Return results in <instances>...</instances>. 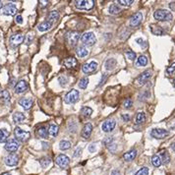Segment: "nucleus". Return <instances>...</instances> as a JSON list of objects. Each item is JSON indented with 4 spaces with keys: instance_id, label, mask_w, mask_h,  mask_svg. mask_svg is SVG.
I'll list each match as a JSON object with an SVG mask.
<instances>
[{
    "instance_id": "obj_1",
    "label": "nucleus",
    "mask_w": 175,
    "mask_h": 175,
    "mask_svg": "<svg viewBox=\"0 0 175 175\" xmlns=\"http://www.w3.org/2000/svg\"><path fill=\"white\" fill-rule=\"evenodd\" d=\"M154 17L156 20L161 21V22H164V21H171L173 16L171 12L167 11V10H163V9H159L156 10L154 14Z\"/></svg>"
},
{
    "instance_id": "obj_2",
    "label": "nucleus",
    "mask_w": 175,
    "mask_h": 175,
    "mask_svg": "<svg viewBox=\"0 0 175 175\" xmlns=\"http://www.w3.org/2000/svg\"><path fill=\"white\" fill-rule=\"evenodd\" d=\"M75 6L80 10H90L95 5L94 0H76Z\"/></svg>"
},
{
    "instance_id": "obj_3",
    "label": "nucleus",
    "mask_w": 175,
    "mask_h": 175,
    "mask_svg": "<svg viewBox=\"0 0 175 175\" xmlns=\"http://www.w3.org/2000/svg\"><path fill=\"white\" fill-rule=\"evenodd\" d=\"M80 94L79 90H71L69 93H67V95L64 97V101L68 104H74L79 101Z\"/></svg>"
},
{
    "instance_id": "obj_4",
    "label": "nucleus",
    "mask_w": 175,
    "mask_h": 175,
    "mask_svg": "<svg viewBox=\"0 0 175 175\" xmlns=\"http://www.w3.org/2000/svg\"><path fill=\"white\" fill-rule=\"evenodd\" d=\"M14 134H15V137H16V140H18L20 142H26L30 139V137H31L30 132L23 130V129H21L20 127L15 128Z\"/></svg>"
},
{
    "instance_id": "obj_5",
    "label": "nucleus",
    "mask_w": 175,
    "mask_h": 175,
    "mask_svg": "<svg viewBox=\"0 0 175 175\" xmlns=\"http://www.w3.org/2000/svg\"><path fill=\"white\" fill-rule=\"evenodd\" d=\"M65 39L70 45L75 46L76 43L80 40V33L77 31H70L65 35Z\"/></svg>"
},
{
    "instance_id": "obj_6",
    "label": "nucleus",
    "mask_w": 175,
    "mask_h": 175,
    "mask_svg": "<svg viewBox=\"0 0 175 175\" xmlns=\"http://www.w3.org/2000/svg\"><path fill=\"white\" fill-rule=\"evenodd\" d=\"M82 42L85 44V45H88V46H93V45L96 42V36L94 33H85L82 37Z\"/></svg>"
},
{
    "instance_id": "obj_7",
    "label": "nucleus",
    "mask_w": 175,
    "mask_h": 175,
    "mask_svg": "<svg viewBox=\"0 0 175 175\" xmlns=\"http://www.w3.org/2000/svg\"><path fill=\"white\" fill-rule=\"evenodd\" d=\"M168 135H169V131L164 130V129L156 128V129H154V130H151V132H150V136L155 139H157V140L164 139L165 137H167Z\"/></svg>"
},
{
    "instance_id": "obj_8",
    "label": "nucleus",
    "mask_w": 175,
    "mask_h": 175,
    "mask_svg": "<svg viewBox=\"0 0 175 175\" xmlns=\"http://www.w3.org/2000/svg\"><path fill=\"white\" fill-rule=\"evenodd\" d=\"M55 162L59 167H61V168H66L70 163V158L66 155H59L55 158Z\"/></svg>"
},
{
    "instance_id": "obj_9",
    "label": "nucleus",
    "mask_w": 175,
    "mask_h": 175,
    "mask_svg": "<svg viewBox=\"0 0 175 175\" xmlns=\"http://www.w3.org/2000/svg\"><path fill=\"white\" fill-rule=\"evenodd\" d=\"M20 145H19V142L15 139H12V140H9L5 144V150L7 151H9V153H15V151H17V150L19 149Z\"/></svg>"
},
{
    "instance_id": "obj_10",
    "label": "nucleus",
    "mask_w": 175,
    "mask_h": 175,
    "mask_svg": "<svg viewBox=\"0 0 175 175\" xmlns=\"http://www.w3.org/2000/svg\"><path fill=\"white\" fill-rule=\"evenodd\" d=\"M151 75H153V72H151L150 70H147L143 72L138 78H137L136 82L139 84V85H144V84H146L151 77Z\"/></svg>"
},
{
    "instance_id": "obj_11",
    "label": "nucleus",
    "mask_w": 175,
    "mask_h": 175,
    "mask_svg": "<svg viewBox=\"0 0 175 175\" xmlns=\"http://www.w3.org/2000/svg\"><path fill=\"white\" fill-rule=\"evenodd\" d=\"M115 126H116V121L114 119H109V120L104 121L102 126H101V129H102L103 132L109 133L113 130L114 128H115Z\"/></svg>"
},
{
    "instance_id": "obj_12",
    "label": "nucleus",
    "mask_w": 175,
    "mask_h": 175,
    "mask_svg": "<svg viewBox=\"0 0 175 175\" xmlns=\"http://www.w3.org/2000/svg\"><path fill=\"white\" fill-rule=\"evenodd\" d=\"M24 36H23L22 34H15L13 36H11L10 37V43L13 47H16L18 46V45H20L23 41H24Z\"/></svg>"
},
{
    "instance_id": "obj_13",
    "label": "nucleus",
    "mask_w": 175,
    "mask_h": 175,
    "mask_svg": "<svg viewBox=\"0 0 175 175\" xmlns=\"http://www.w3.org/2000/svg\"><path fill=\"white\" fill-rule=\"evenodd\" d=\"M97 68V63L96 61H92L88 64H84L82 67V70L85 74H90V73H94Z\"/></svg>"
},
{
    "instance_id": "obj_14",
    "label": "nucleus",
    "mask_w": 175,
    "mask_h": 175,
    "mask_svg": "<svg viewBox=\"0 0 175 175\" xmlns=\"http://www.w3.org/2000/svg\"><path fill=\"white\" fill-rule=\"evenodd\" d=\"M142 20H143V14L141 12H137L130 19V26L134 28L138 27L142 23Z\"/></svg>"
},
{
    "instance_id": "obj_15",
    "label": "nucleus",
    "mask_w": 175,
    "mask_h": 175,
    "mask_svg": "<svg viewBox=\"0 0 175 175\" xmlns=\"http://www.w3.org/2000/svg\"><path fill=\"white\" fill-rule=\"evenodd\" d=\"M17 12V7L13 3H8L4 6L3 8V14L7 15V16H13Z\"/></svg>"
},
{
    "instance_id": "obj_16",
    "label": "nucleus",
    "mask_w": 175,
    "mask_h": 175,
    "mask_svg": "<svg viewBox=\"0 0 175 175\" xmlns=\"http://www.w3.org/2000/svg\"><path fill=\"white\" fill-rule=\"evenodd\" d=\"M18 162H19V157L15 154H11L5 157V164L8 166H16Z\"/></svg>"
},
{
    "instance_id": "obj_17",
    "label": "nucleus",
    "mask_w": 175,
    "mask_h": 175,
    "mask_svg": "<svg viewBox=\"0 0 175 175\" xmlns=\"http://www.w3.org/2000/svg\"><path fill=\"white\" fill-rule=\"evenodd\" d=\"M28 90V83L24 80L19 81L16 86H15V93L16 94H23Z\"/></svg>"
},
{
    "instance_id": "obj_18",
    "label": "nucleus",
    "mask_w": 175,
    "mask_h": 175,
    "mask_svg": "<svg viewBox=\"0 0 175 175\" xmlns=\"http://www.w3.org/2000/svg\"><path fill=\"white\" fill-rule=\"evenodd\" d=\"M92 132H93V125L90 123H87L82 130V137L84 139H89L90 135H92Z\"/></svg>"
},
{
    "instance_id": "obj_19",
    "label": "nucleus",
    "mask_w": 175,
    "mask_h": 175,
    "mask_svg": "<svg viewBox=\"0 0 175 175\" xmlns=\"http://www.w3.org/2000/svg\"><path fill=\"white\" fill-rule=\"evenodd\" d=\"M33 100H31V98H21V100L19 101V104L22 106L23 108H24L25 110H29L30 108L33 106Z\"/></svg>"
},
{
    "instance_id": "obj_20",
    "label": "nucleus",
    "mask_w": 175,
    "mask_h": 175,
    "mask_svg": "<svg viewBox=\"0 0 175 175\" xmlns=\"http://www.w3.org/2000/svg\"><path fill=\"white\" fill-rule=\"evenodd\" d=\"M78 62H77V59H75L74 57H67L64 60V65L66 68L68 69H72V68H75L77 66Z\"/></svg>"
},
{
    "instance_id": "obj_21",
    "label": "nucleus",
    "mask_w": 175,
    "mask_h": 175,
    "mask_svg": "<svg viewBox=\"0 0 175 175\" xmlns=\"http://www.w3.org/2000/svg\"><path fill=\"white\" fill-rule=\"evenodd\" d=\"M36 135L42 139H47L48 138V129L45 126H41L36 130Z\"/></svg>"
},
{
    "instance_id": "obj_22",
    "label": "nucleus",
    "mask_w": 175,
    "mask_h": 175,
    "mask_svg": "<svg viewBox=\"0 0 175 175\" xmlns=\"http://www.w3.org/2000/svg\"><path fill=\"white\" fill-rule=\"evenodd\" d=\"M136 156H137V150H129V151H127V153L124 154L123 158L125 159V161L130 162V161H134Z\"/></svg>"
},
{
    "instance_id": "obj_23",
    "label": "nucleus",
    "mask_w": 175,
    "mask_h": 175,
    "mask_svg": "<svg viewBox=\"0 0 175 175\" xmlns=\"http://www.w3.org/2000/svg\"><path fill=\"white\" fill-rule=\"evenodd\" d=\"M10 94L7 90H3V92L0 93V103L1 104H7L10 101Z\"/></svg>"
},
{
    "instance_id": "obj_24",
    "label": "nucleus",
    "mask_w": 175,
    "mask_h": 175,
    "mask_svg": "<svg viewBox=\"0 0 175 175\" xmlns=\"http://www.w3.org/2000/svg\"><path fill=\"white\" fill-rule=\"evenodd\" d=\"M51 27H52L51 23H49L48 21H44L37 26V29H39L40 32H46V31H48V30L51 29Z\"/></svg>"
},
{
    "instance_id": "obj_25",
    "label": "nucleus",
    "mask_w": 175,
    "mask_h": 175,
    "mask_svg": "<svg viewBox=\"0 0 175 175\" xmlns=\"http://www.w3.org/2000/svg\"><path fill=\"white\" fill-rule=\"evenodd\" d=\"M116 64H117V61L114 58H109L106 60V62H105V68H106V70H113L114 68L116 67Z\"/></svg>"
},
{
    "instance_id": "obj_26",
    "label": "nucleus",
    "mask_w": 175,
    "mask_h": 175,
    "mask_svg": "<svg viewBox=\"0 0 175 175\" xmlns=\"http://www.w3.org/2000/svg\"><path fill=\"white\" fill-rule=\"evenodd\" d=\"M159 157H161V162L163 164H167V163H169V161H170V156L168 154V151L165 150L161 151V156Z\"/></svg>"
},
{
    "instance_id": "obj_27",
    "label": "nucleus",
    "mask_w": 175,
    "mask_h": 175,
    "mask_svg": "<svg viewBox=\"0 0 175 175\" xmlns=\"http://www.w3.org/2000/svg\"><path fill=\"white\" fill-rule=\"evenodd\" d=\"M59 18V13L58 11H51L49 12V14L47 15V21L49 23H51V24H53L54 22H56Z\"/></svg>"
},
{
    "instance_id": "obj_28",
    "label": "nucleus",
    "mask_w": 175,
    "mask_h": 175,
    "mask_svg": "<svg viewBox=\"0 0 175 175\" xmlns=\"http://www.w3.org/2000/svg\"><path fill=\"white\" fill-rule=\"evenodd\" d=\"M25 114L22 112H15L13 115V120L15 123H22L25 120Z\"/></svg>"
},
{
    "instance_id": "obj_29",
    "label": "nucleus",
    "mask_w": 175,
    "mask_h": 175,
    "mask_svg": "<svg viewBox=\"0 0 175 175\" xmlns=\"http://www.w3.org/2000/svg\"><path fill=\"white\" fill-rule=\"evenodd\" d=\"M150 31L156 36H163L165 34V32L162 30V28L158 27V26H155V25L150 26Z\"/></svg>"
},
{
    "instance_id": "obj_30",
    "label": "nucleus",
    "mask_w": 175,
    "mask_h": 175,
    "mask_svg": "<svg viewBox=\"0 0 175 175\" xmlns=\"http://www.w3.org/2000/svg\"><path fill=\"white\" fill-rule=\"evenodd\" d=\"M10 133L6 129H0V143H5L9 138Z\"/></svg>"
},
{
    "instance_id": "obj_31",
    "label": "nucleus",
    "mask_w": 175,
    "mask_h": 175,
    "mask_svg": "<svg viewBox=\"0 0 175 175\" xmlns=\"http://www.w3.org/2000/svg\"><path fill=\"white\" fill-rule=\"evenodd\" d=\"M76 53H77L78 57L84 58V57H86L89 54V51H88V49L85 46H80V47L77 48V51H76Z\"/></svg>"
},
{
    "instance_id": "obj_32",
    "label": "nucleus",
    "mask_w": 175,
    "mask_h": 175,
    "mask_svg": "<svg viewBox=\"0 0 175 175\" xmlns=\"http://www.w3.org/2000/svg\"><path fill=\"white\" fill-rule=\"evenodd\" d=\"M58 132H59V128L57 125L55 124H51L49 125V128H48V134L51 135L52 137H56L58 135Z\"/></svg>"
},
{
    "instance_id": "obj_33",
    "label": "nucleus",
    "mask_w": 175,
    "mask_h": 175,
    "mask_svg": "<svg viewBox=\"0 0 175 175\" xmlns=\"http://www.w3.org/2000/svg\"><path fill=\"white\" fill-rule=\"evenodd\" d=\"M71 148V143L69 141H66V140H62L60 141L59 143V149L61 150H67Z\"/></svg>"
},
{
    "instance_id": "obj_34",
    "label": "nucleus",
    "mask_w": 175,
    "mask_h": 175,
    "mask_svg": "<svg viewBox=\"0 0 175 175\" xmlns=\"http://www.w3.org/2000/svg\"><path fill=\"white\" fill-rule=\"evenodd\" d=\"M146 121V114L144 112H139L136 116V124H142Z\"/></svg>"
},
{
    "instance_id": "obj_35",
    "label": "nucleus",
    "mask_w": 175,
    "mask_h": 175,
    "mask_svg": "<svg viewBox=\"0 0 175 175\" xmlns=\"http://www.w3.org/2000/svg\"><path fill=\"white\" fill-rule=\"evenodd\" d=\"M40 163H41V166L42 167V168H46V167H48V165L51 163V161L48 157H41L40 159Z\"/></svg>"
},
{
    "instance_id": "obj_36",
    "label": "nucleus",
    "mask_w": 175,
    "mask_h": 175,
    "mask_svg": "<svg viewBox=\"0 0 175 175\" xmlns=\"http://www.w3.org/2000/svg\"><path fill=\"white\" fill-rule=\"evenodd\" d=\"M120 7L117 4H111L109 6V13L112 15H116L118 13H120Z\"/></svg>"
},
{
    "instance_id": "obj_37",
    "label": "nucleus",
    "mask_w": 175,
    "mask_h": 175,
    "mask_svg": "<svg viewBox=\"0 0 175 175\" xmlns=\"http://www.w3.org/2000/svg\"><path fill=\"white\" fill-rule=\"evenodd\" d=\"M151 163H153V165L155 167H159L162 162H161V157H159L158 156H154L153 157H151Z\"/></svg>"
},
{
    "instance_id": "obj_38",
    "label": "nucleus",
    "mask_w": 175,
    "mask_h": 175,
    "mask_svg": "<svg viewBox=\"0 0 175 175\" xmlns=\"http://www.w3.org/2000/svg\"><path fill=\"white\" fill-rule=\"evenodd\" d=\"M148 64V58L145 55H141L138 58V61H137V65L138 66H146Z\"/></svg>"
},
{
    "instance_id": "obj_39",
    "label": "nucleus",
    "mask_w": 175,
    "mask_h": 175,
    "mask_svg": "<svg viewBox=\"0 0 175 175\" xmlns=\"http://www.w3.org/2000/svg\"><path fill=\"white\" fill-rule=\"evenodd\" d=\"M93 113V109L90 107H88V106H85V107L82 108V114L84 117H90V115H92Z\"/></svg>"
},
{
    "instance_id": "obj_40",
    "label": "nucleus",
    "mask_w": 175,
    "mask_h": 175,
    "mask_svg": "<svg viewBox=\"0 0 175 175\" xmlns=\"http://www.w3.org/2000/svg\"><path fill=\"white\" fill-rule=\"evenodd\" d=\"M88 85H89V79L88 78H82L79 82V84H78L79 88L83 89V90L86 89L88 87Z\"/></svg>"
},
{
    "instance_id": "obj_41",
    "label": "nucleus",
    "mask_w": 175,
    "mask_h": 175,
    "mask_svg": "<svg viewBox=\"0 0 175 175\" xmlns=\"http://www.w3.org/2000/svg\"><path fill=\"white\" fill-rule=\"evenodd\" d=\"M135 175H149V168L148 167H142L141 169L136 172Z\"/></svg>"
},
{
    "instance_id": "obj_42",
    "label": "nucleus",
    "mask_w": 175,
    "mask_h": 175,
    "mask_svg": "<svg viewBox=\"0 0 175 175\" xmlns=\"http://www.w3.org/2000/svg\"><path fill=\"white\" fill-rule=\"evenodd\" d=\"M58 81L60 83V85H61L62 87H65L66 83L68 82V78L66 77V76H60V77L58 78Z\"/></svg>"
},
{
    "instance_id": "obj_43",
    "label": "nucleus",
    "mask_w": 175,
    "mask_h": 175,
    "mask_svg": "<svg viewBox=\"0 0 175 175\" xmlns=\"http://www.w3.org/2000/svg\"><path fill=\"white\" fill-rule=\"evenodd\" d=\"M118 3L121 4V5H123V6H130L131 4L134 3V1L133 0H119Z\"/></svg>"
},
{
    "instance_id": "obj_44",
    "label": "nucleus",
    "mask_w": 175,
    "mask_h": 175,
    "mask_svg": "<svg viewBox=\"0 0 175 175\" xmlns=\"http://www.w3.org/2000/svg\"><path fill=\"white\" fill-rule=\"evenodd\" d=\"M123 105H124L125 108H131L132 105H133V101H132L131 98H127V100H125Z\"/></svg>"
},
{
    "instance_id": "obj_45",
    "label": "nucleus",
    "mask_w": 175,
    "mask_h": 175,
    "mask_svg": "<svg viewBox=\"0 0 175 175\" xmlns=\"http://www.w3.org/2000/svg\"><path fill=\"white\" fill-rule=\"evenodd\" d=\"M126 56L128 59H130V60H135L136 59V53L134 51H131V50H129L126 52Z\"/></svg>"
},
{
    "instance_id": "obj_46",
    "label": "nucleus",
    "mask_w": 175,
    "mask_h": 175,
    "mask_svg": "<svg viewBox=\"0 0 175 175\" xmlns=\"http://www.w3.org/2000/svg\"><path fill=\"white\" fill-rule=\"evenodd\" d=\"M136 41H137V43H139V45H140L141 47H143V48H146L148 46L147 41H145L143 39H137Z\"/></svg>"
},
{
    "instance_id": "obj_47",
    "label": "nucleus",
    "mask_w": 175,
    "mask_h": 175,
    "mask_svg": "<svg viewBox=\"0 0 175 175\" xmlns=\"http://www.w3.org/2000/svg\"><path fill=\"white\" fill-rule=\"evenodd\" d=\"M166 73L168 75H173L175 73V63H173L172 65H170L168 68L166 69Z\"/></svg>"
},
{
    "instance_id": "obj_48",
    "label": "nucleus",
    "mask_w": 175,
    "mask_h": 175,
    "mask_svg": "<svg viewBox=\"0 0 175 175\" xmlns=\"http://www.w3.org/2000/svg\"><path fill=\"white\" fill-rule=\"evenodd\" d=\"M102 142H103L104 145H106V147H107L108 145L112 144V142H113V138H112V137H106V138H105Z\"/></svg>"
},
{
    "instance_id": "obj_49",
    "label": "nucleus",
    "mask_w": 175,
    "mask_h": 175,
    "mask_svg": "<svg viewBox=\"0 0 175 175\" xmlns=\"http://www.w3.org/2000/svg\"><path fill=\"white\" fill-rule=\"evenodd\" d=\"M107 149L110 150V151H115L116 149H117V145L116 144H110L107 146Z\"/></svg>"
},
{
    "instance_id": "obj_50",
    "label": "nucleus",
    "mask_w": 175,
    "mask_h": 175,
    "mask_svg": "<svg viewBox=\"0 0 175 175\" xmlns=\"http://www.w3.org/2000/svg\"><path fill=\"white\" fill-rule=\"evenodd\" d=\"M15 21H16L17 24H22V23H23V17L21 16V15H17L16 18H15Z\"/></svg>"
},
{
    "instance_id": "obj_51",
    "label": "nucleus",
    "mask_w": 175,
    "mask_h": 175,
    "mask_svg": "<svg viewBox=\"0 0 175 175\" xmlns=\"http://www.w3.org/2000/svg\"><path fill=\"white\" fill-rule=\"evenodd\" d=\"M81 153H82V150L80 148H78L77 150H75V154H74V157H78L81 156Z\"/></svg>"
},
{
    "instance_id": "obj_52",
    "label": "nucleus",
    "mask_w": 175,
    "mask_h": 175,
    "mask_svg": "<svg viewBox=\"0 0 175 175\" xmlns=\"http://www.w3.org/2000/svg\"><path fill=\"white\" fill-rule=\"evenodd\" d=\"M96 145L95 144H92V145H90V146L89 147V151H90V153H94V151H96Z\"/></svg>"
},
{
    "instance_id": "obj_53",
    "label": "nucleus",
    "mask_w": 175,
    "mask_h": 175,
    "mask_svg": "<svg viewBox=\"0 0 175 175\" xmlns=\"http://www.w3.org/2000/svg\"><path fill=\"white\" fill-rule=\"evenodd\" d=\"M122 118H123V120L125 121V122H127V121H129V120L131 119V117H130V115H129V114H123Z\"/></svg>"
},
{
    "instance_id": "obj_54",
    "label": "nucleus",
    "mask_w": 175,
    "mask_h": 175,
    "mask_svg": "<svg viewBox=\"0 0 175 175\" xmlns=\"http://www.w3.org/2000/svg\"><path fill=\"white\" fill-rule=\"evenodd\" d=\"M48 4V1H40V6L41 7V8H43V7H45Z\"/></svg>"
},
{
    "instance_id": "obj_55",
    "label": "nucleus",
    "mask_w": 175,
    "mask_h": 175,
    "mask_svg": "<svg viewBox=\"0 0 175 175\" xmlns=\"http://www.w3.org/2000/svg\"><path fill=\"white\" fill-rule=\"evenodd\" d=\"M111 175H121V173L119 172V170L114 169V170L111 171Z\"/></svg>"
},
{
    "instance_id": "obj_56",
    "label": "nucleus",
    "mask_w": 175,
    "mask_h": 175,
    "mask_svg": "<svg viewBox=\"0 0 175 175\" xmlns=\"http://www.w3.org/2000/svg\"><path fill=\"white\" fill-rule=\"evenodd\" d=\"M106 78H107V76H106V75H105V77H104V79H103V77H102V79H101V83H100V85H98V86H101V85H102V84H104V82H105Z\"/></svg>"
},
{
    "instance_id": "obj_57",
    "label": "nucleus",
    "mask_w": 175,
    "mask_h": 175,
    "mask_svg": "<svg viewBox=\"0 0 175 175\" xmlns=\"http://www.w3.org/2000/svg\"><path fill=\"white\" fill-rule=\"evenodd\" d=\"M169 7H170V8H171L172 10H175V3H174V2L170 3V4H169Z\"/></svg>"
},
{
    "instance_id": "obj_58",
    "label": "nucleus",
    "mask_w": 175,
    "mask_h": 175,
    "mask_svg": "<svg viewBox=\"0 0 175 175\" xmlns=\"http://www.w3.org/2000/svg\"><path fill=\"white\" fill-rule=\"evenodd\" d=\"M171 148H172V150H173L175 151V143H173V144H172V146H171Z\"/></svg>"
},
{
    "instance_id": "obj_59",
    "label": "nucleus",
    "mask_w": 175,
    "mask_h": 175,
    "mask_svg": "<svg viewBox=\"0 0 175 175\" xmlns=\"http://www.w3.org/2000/svg\"><path fill=\"white\" fill-rule=\"evenodd\" d=\"M1 175H12V174H10V173H8V172H5V173H2Z\"/></svg>"
},
{
    "instance_id": "obj_60",
    "label": "nucleus",
    "mask_w": 175,
    "mask_h": 175,
    "mask_svg": "<svg viewBox=\"0 0 175 175\" xmlns=\"http://www.w3.org/2000/svg\"><path fill=\"white\" fill-rule=\"evenodd\" d=\"M2 6H3V4H2V2L0 1V10H1V8H2Z\"/></svg>"
},
{
    "instance_id": "obj_61",
    "label": "nucleus",
    "mask_w": 175,
    "mask_h": 175,
    "mask_svg": "<svg viewBox=\"0 0 175 175\" xmlns=\"http://www.w3.org/2000/svg\"><path fill=\"white\" fill-rule=\"evenodd\" d=\"M173 83H174V86H175V80H174V82H173Z\"/></svg>"
},
{
    "instance_id": "obj_62",
    "label": "nucleus",
    "mask_w": 175,
    "mask_h": 175,
    "mask_svg": "<svg viewBox=\"0 0 175 175\" xmlns=\"http://www.w3.org/2000/svg\"><path fill=\"white\" fill-rule=\"evenodd\" d=\"M0 69H1V66H0Z\"/></svg>"
}]
</instances>
